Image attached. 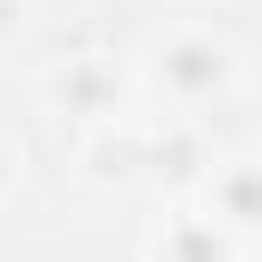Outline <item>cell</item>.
Listing matches in <instances>:
<instances>
[{
    "instance_id": "obj_1",
    "label": "cell",
    "mask_w": 262,
    "mask_h": 262,
    "mask_svg": "<svg viewBox=\"0 0 262 262\" xmlns=\"http://www.w3.org/2000/svg\"><path fill=\"white\" fill-rule=\"evenodd\" d=\"M165 73H171V85L201 92V85H213V79H220V55H213V49H201V43H183V49H171Z\"/></svg>"
}]
</instances>
